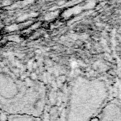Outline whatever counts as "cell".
Instances as JSON below:
<instances>
[{"mask_svg": "<svg viewBox=\"0 0 121 121\" xmlns=\"http://www.w3.org/2000/svg\"><path fill=\"white\" fill-rule=\"evenodd\" d=\"M110 100L107 82L77 77L71 84L64 121H95Z\"/></svg>", "mask_w": 121, "mask_h": 121, "instance_id": "obj_1", "label": "cell"}, {"mask_svg": "<svg viewBox=\"0 0 121 121\" xmlns=\"http://www.w3.org/2000/svg\"><path fill=\"white\" fill-rule=\"evenodd\" d=\"M45 100L42 84L21 81L0 73V110L11 115H29L39 118Z\"/></svg>", "mask_w": 121, "mask_h": 121, "instance_id": "obj_2", "label": "cell"}, {"mask_svg": "<svg viewBox=\"0 0 121 121\" xmlns=\"http://www.w3.org/2000/svg\"><path fill=\"white\" fill-rule=\"evenodd\" d=\"M95 121H121L120 100L112 98Z\"/></svg>", "mask_w": 121, "mask_h": 121, "instance_id": "obj_3", "label": "cell"}, {"mask_svg": "<svg viewBox=\"0 0 121 121\" xmlns=\"http://www.w3.org/2000/svg\"><path fill=\"white\" fill-rule=\"evenodd\" d=\"M0 121H40V119L29 115H11L0 113Z\"/></svg>", "mask_w": 121, "mask_h": 121, "instance_id": "obj_4", "label": "cell"}]
</instances>
